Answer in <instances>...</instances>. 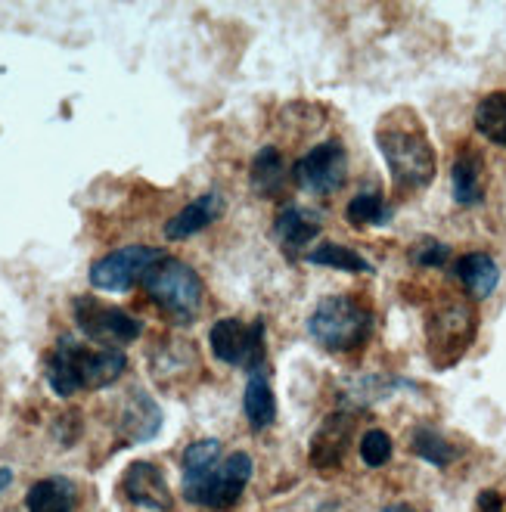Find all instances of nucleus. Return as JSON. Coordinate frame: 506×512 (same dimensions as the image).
Listing matches in <instances>:
<instances>
[{
  "instance_id": "nucleus-4",
  "label": "nucleus",
  "mask_w": 506,
  "mask_h": 512,
  "mask_svg": "<svg viewBox=\"0 0 506 512\" xmlns=\"http://www.w3.org/2000/svg\"><path fill=\"white\" fill-rule=\"evenodd\" d=\"M143 289L150 295L153 305L168 314L174 323H193L196 314L202 311L205 301V283L196 270L181 261L165 255L162 261H156L143 277Z\"/></svg>"
},
{
  "instance_id": "nucleus-26",
  "label": "nucleus",
  "mask_w": 506,
  "mask_h": 512,
  "mask_svg": "<svg viewBox=\"0 0 506 512\" xmlns=\"http://www.w3.org/2000/svg\"><path fill=\"white\" fill-rule=\"evenodd\" d=\"M361 460L370 466V469H379V466H385L392 460V435L389 432H382V429H370V432H364V438H361Z\"/></svg>"
},
{
  "instance_id": "nucleus-7",
  "label": "nucleus",
  "mask_w": 506,
  "mask_h": 512,
  "mask_svg": "<svg viewBox=\"0 0 506 512\" xmlns=\"http://www.w3.org/2000/svg\"><path fill=\"white\" fill-rule=\"evenodd\" d=\"M267 329L264 320L243 323L240 317H221L208 329V348L227 367L243 370L246 376L267 370Z\"/></svg>"
},
{
  "instance_id": "nucleus-29",
  "label": "nucleus",
  "mask_w": 506,
  "mask_h": 512,
  "mask_svg": "<svg viewBox=\"0 0 506 512\" xmlns=\"http://www.w3.org/2000/svg\"><path fill=\"white\" fill-rule=\"evenodd\" d=\"M10 485H13V472L7 466H0V491L10 488Z\"/></svg>"
},
{
  "instance_id": "nucleus-5",
  "label": "nucleus",
  "mask_w": 506,
  "mask_h": 512,
  "mask_svg": "<svg viewBox=\"0 0 506 512\" xmlns=\"http://www.w3.org/2000/svg\"><path fill=\"white\" fill-rule=\"evenodd\" d=\"M479 333V314L466 298H441L426 317V348L438 370H451Z\"/></svg>"
},
{
  "instance_id": "nucleus-3",
  "label": "nucleus",
  "mask_w": 506,
  "mask_h": 512,
  "mask_svg": "<svg viewBox=\"0 0 506 512\" xmlns=\"http://www.w3.org/2000/svg\"><path fill=\"white\" fill-rule=\"evenodd\" d=\"M311 339L330 354H351L373 333V311L354 295H326L308 317Z\"/></svg>"
},
{
  "instance_id": "nucleus-13",
  "label": "nucleus",
  "mask_w": 506,
  "mask_h": 512,
  "mask_svg": "<svg viewBox=\"0 0 506 512\" xmlns=\"http://www.w3.org/2000/svg\"><path fill=\"white\" fill-rule=\"evenodd\" d=\"M115 432L125 444H146L162 432V407L153 395H146L143 388L128 391V398L118 410Z\"/></svg>"
},
{
  "instance_id": "nucleus-20",
  "label": "nucleus",
  "mask_w": 506,
  "mask_h": 512,
  "mask_svg": "<svg viewBox=\"0 0 506 512\" xmlns=\"http://www.w3.org/2000/svg\"><path fill=\"white\" fill-rule=\"evenodd\" d=\"M72 506H75V485L63 475L41 478L25 494L28 512H72Z\"/></svg>"
},
{
  "instance_id": "nucleus-18",
  "label": "nucleus",
  "mask_w": 506,
  "mask_h": 512,
  "mask_svg": "<svg viewBox=\"0 0 506 512\" xmlns=\"http://www.w3.org/2000/svg\"><path fill=\"white\" fill-rule=\"evenodd\" d=\"M289 165L277 146H261L249 165V187L258 199H277L286 190Z\"/></svg>"
},
{
  "instance_id": "nucleus-25",
  "label": "nucleus",
  "mask_w": 506,
  "mask_h": 512,
  "mask_svg": "<svg viewBox=\"0 0 506 512\" xmlns=\"http://www.w3.org/2000/svg\"><path fill=\"white\" fill-rule=\"evenodd\" d=\"M308 264L314 267H333V270H345V274H373V264L351 246L342 243H323L317 249H311L305 255Z\"/></svg>"
},
{
  "instance_id": "nucleus-30",
  "label": "nucleus",
  "mask_w": 506,
  "mask_h": 512,
  "mask_svg": "<svg viewBox=\"0 0 506 512\" xmlns=\"http://www.w3.org/2000/svg\"><path fill=\"white\" fill-rule=\"evenodd\" d=\"M379 512H413V506H407V503H392V506H385V509H379Z\"/></svg>"
},
{
  "instance_id": "nucleus-19",
  "label": "nucleus",
  "mask_w": 506,
  "mask_h": 512,
  "mask_svg": "<svg viewBox=\"0 0 506 512\" xmlns=\"http://www.w3.org/2000/svg\"><path fill=\"white\" fill-rule=\"evenodd\" d=\"M243 413L249 419L252 432H264L274 426L277 419V398L267 373H252L246 376V391H243Z\"/></svg>"
},
{
  "instance_id": "nucleus-10",
  "label": "nucleus",
  "mask_w": 506,
  "mask_h": 512,
  "mask_svg": "<svg viewBox=\"0 0 506 512\" xmlns=\"http://www.w3.org/2000/svg\"><path fill=\"white\" fill-rule=\"evenodd\" d=\"M345 177H348V153H345L342 140L317 143L292 165L295 184L308 193H317V196H330V193L342 190Z\"/></svg>"
},
{
  "instance_id": "nucleus-24",
  "label": "nucleus",
  "mask_w": 506,
  "mask_h": 512,
  "mask_svg": "<svg viewBox=\"0 0 506 512\" xmlns=\"http://www.w3.org/2000/svg\"><path fill=\"white\" fill-rule=\"evenodd\" d=\"M410 450L416 457H420L423 463L435 466V469H444V466H451L457 457H460V450L444 438L438 429L432 426H420V429H413L410 435Z\"/></svg>"
},
{
  "instance_id": "nucleus-23",
  "label": "nucleus",
  "mask_w": 506,
  "mask_h": 512,
  "mask_svg": "<svg viewBox=\"0 0 506 512\" xmlns=\"http://www.w3.org/2000/svg\"><path fill=\"white\" fill-rule=\"evenodd\" d=\"M472 125L485 140L506 149V90H497V94H488L479 100L475 115H472Z\"/></svg>"
},
{
  "instance_id": "nucleus-2",
  "label": "nucleus",
  "mask_w": 506,
  "mask_h": 512,
  "mask_svg": "<svg viewBox=\"0 0 506 512\" xmlns=\"http://www.w3.org/2000/svg\"><path fill=\"white\" fill-rule=\"evenodd\" d=\"M128 357L118 348H94L63 336L44 360V379L56 398H72L78 391H100L122 379Z\"/></svg>"
},
{
  "instance_id": "nucleus-14",
  "label": "nucleus",
  "mask_w": 506,
  "mask_h": 512,
  "mask_svg": "<svg viewBox=\"0 0 506 512\" xmlns=\"http://www.w3.org/2000/svg\"><path fill=\"white\" fill-rule=\"evenodd\" d=\"M320 218L311 212L305 205H286L283 212L277 215V224H274V236L283 249L286 258H305L308 255V246L320 236Z\"/></svg>"
},
{
  "instance_id": "nucleus-8",
  "label": "nucleus",
  "mask_w": 506,
  "mask_h": 512,
  "mask_svg": "<svg viewBox=\"0 0 506 512\" xmlns=\"http://www.w3.org/2000/svg\"><path fill=\"white\" fill-rule=\"evenodd\" d=\"M252 472H255L252 457L243 454V450H233L202 481L184 488V497L205 509H230L240 503L243 491L249 488Z\"/></svg>"
},
{
  "instance_id": "nucleus-15",
  "label": "nucleus",
  "mask_w": 506,
  "mask_h": 512,
  "mask_svg": "<svg viewBox=\"0 0 506 512\" xmlns=\"http://www.w3.org/2000/svg\"><path fill=\"white\" fill-rule=\"evenodd\" d=\"M221 215H224V196L218 190L199 193L171 221H165V236L171 243H181V239H190V236L202 233L205 227H212Z\"/></svg>"
},
{
  "instance_id": "nucleus-6",
  "label": "nucleus",
  "mask_w": 506,
  "mask_h": 512,
  "mask_svg": "<svg viewBox=\"0 0 506 512\" xmlns=\"http://www.w3.org/2000/svg\"><path fill=\"white\" fill-rule=\"evenodd\" d=\"M72 317L78 333L94 342L97 348H118L131 345L140 339L143 333V323L128 314L125 308L109 305V301L97 298V295H75L72 298Z\"/></svg>"
},
{
  "instance_id": "nucleus-28",
  "label": "nucleus",
  "mask_w": 506,
  "mask_h": 512,
  "mask_svg": "<svg viewBox=\"0 0 506 512\" xmlns=\"http://www.w3.org/2000/svg\"><path fill=\"white\" fill-rule=\"evenodd\" d=\"M479 512H503V497L497 491H482L479 494Z\"/></svg>"
},
{
  "instance_id": "nucleus-9",
  "label": "nucleus",
  "mask_w": 506,
  "mask_h": 512,
  "mask_svg": "<svg viewBox=\"0 0 506 512\" xmlns=\"http://www.w3.org/2000/svg\"><path fill=\"white\" fill-rule=\"evenodd\" d=\"M162 258H165V252L156 246H140V243L122 246V249L97 258L91 264V270H87V280H91V286L100 292H128L137 283H143L146 270Z\"/></svg>"
},
{
  "instance_id": "nucleus-1",
  "label": "nucleus",
  "mask_w": 506,
  "mask_h": 512,
  "mask_svg": "<svg viewBox=\"0 0 506 512\" xmlns=\"http://www.w3.org/2000/svg\"><path fill=\"white\" fill-rule=\"evenodd\" d=\"M373 137H376L385 168L392 174V190L398 196L420 193L435 180V171H438L435 149L420 122V115L413 109L398 106L392 112H385L379 118Z\"/></svg>"
},
{
  "instance_id": "nucleus-21",
  "label": "nucleus",
  "mask_w": 506,
  "mask_h": 512,
  "mask_svg": "<svg viewBox=\"0 0 506 512\" xmlns=\"http://www.w3.org/2000/svg\"><path fill=\"white\" fill-rule=\"evenodd\" d=\"M345 221L354 230L385 227L392 221V205L385 202V196L379 190H364V193L351 196V202L345 205Z\"/></svg>"
},
{
  "instance_id": "nucleus-27",
  "label": "nucleus",
  "mask_w": 506,
  "mask_h": 512,
  "mask_svg": "<svg viewBox=\"0 0 506 512\" xmlns=\"http://www.w3.org/2000/svg\"><path fill=\"white\" fill-rule=\"evenodd\" d=\"M410 261L416 267H429V270H438L451 261V246L441 243V239H432V236H423L420 243L410 249Z\"/></svg>"
},
{
  "instance_id": "nucleus-17",
  "label": "nucleus",
  "mask_w": 506,
  "mask_h": 512,
  "mask_svg": "<svg viewBox=\"0 0 506 512\" xmlns=\"http://www.w3.org/2000/svg\"><path fill=\"white\" fill-rule=\"evenodd\" d=\"M454 277L460 280L466 295H472L475 301H485L500 286V267L488 252H466L454 264Z\"/></svg>"
},
{
  "instance_id": "nucleus-16",
  "label": "nucleus",
  "mask_w": 506,
  "mask_h": 512,
  "mask_svg": "<svg viewBox=\"0 0 506 512\" xmlns=\"http://www.w3.org/2000/svg\"><path fill=\"white\" fill-rule=\"evenodd\" d=\"M451 193H454V202L463 208L485 202V162L469 146L460 149L451 165Z\"/></svg>"
},
{
  "instance_id": "nucleus-22",
  "label": "nucleus",
  "mask_w": 506,
  "mask_h": 512,
  "mask_svg": "<svg viewBox=\"0 0 506 512\" xmlns=\"http://www.w3.org/2000/svg\"><path fill=\"white\" fill-rule=\"evenodd\" d=\"M224 460V447L218 438H202V441H193L184 457H181V475H184V488L196 485L202 481L208 472H212L218 463Z\"/></svg>"
},
{
  "instance_id": "nucleus-11",
  "label": "nucleus",
  "mask_w": 506,
  "mask_h": 512,
  "mask_svg": "<svg viewBox=\"0 0 506 512\" xmlns=\"http://www.w3.org/2000/svg\"><path fill=\"white\" fill-rule=\"evenodd\" d=\"M354 435V413L348 410H336L323 419L317 426V432L311 435V447H308V460L317 472L330 475L345 463L348 444Z\"/></svg>"
},
{
  "instance_id": "nucleus-12",
  "label": "nucleus",
  "mask_w": 506,
  "mask_h": 512,
  "mask_svg": "<svg viewBox=\"0 0 506 512\" xmlns=\"http://www.w3.org/2000/svg\"><path fill=\"white\" fill-rule=\"evenodd\" d=\"M118 488H122L125 500L134 503L137 509H146V512H171V491H168V481L162 475V469L150 460H134L122 481H118Z\"/></svg>"
}]
</instances>
